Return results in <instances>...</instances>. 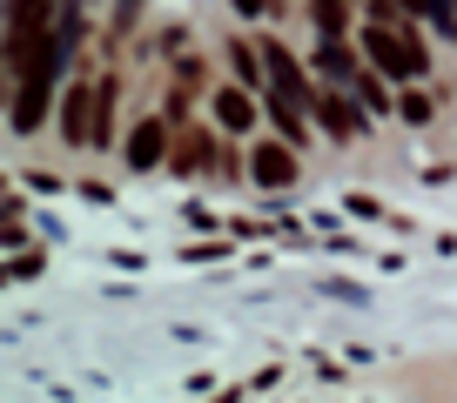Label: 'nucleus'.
I'll list each match as a JSON object with an SVG mask.
<instances>
[{
	"instance_id": "obj_13",
	"label": "nucleus",
	"mask_w": 457,
	"mask_h": 403,
	"mask_svg": "<svg viewBox=\"0 0 457 403\" xmlns=\"http://www.w3.org/2000/svg\"><path fill=\"white\" fill-rule=\"evenodd\" d=\"M236 7H243V14H262V7H270V0H236Z\"/></svg>"
},
{
	"instance_id": "obj_6",
	"label": "nucleus",
	"mask_w": 457,
	"mask_h": 403,
	"mask_svg": "<svg viewBox=\"0 0 457 403\" xmlns=\"http://www.w3.org/2000/svg\"><path fill=\"white\" fill-rule=\"evenodd\" d=\"M162 148H169V121L148 115V121H135V128H129V148H121V155H129V169H155Z\"/></svg>"
},
{
	"instance_id": "obj_2",
	"label": "nucleus",
	"mask_w": 457,
	"mask_h": 403,
	"mask_svg": "<svg viewBox=\"0 0 457 403\" xmlns=\"http://www.w3.org/2000/svg\"><path fill=\"white\" fill-rule=\"evenodd\" d=\"M363 61H377L390 81H424L430 47L417 41L411 21H370V28H363Z\"/></svg>"
},
{
	"instance_id": "obj_10",
	"label": "nucleus",
	"mask_w": 457,
	"mask_h": 403,
	"mask_svg": "<svg viewBox=\"0 0 457 403\" xmlns=\"http://www.w3.org/2000/svg\"><path fill=\"white\" fill-rule=\"evenodd\" d=\"M310 21L323 41H343V28H350V0H310Z\"/></svg>"
},
{
	"instance_id": "obj_12",
	"label": "nucleus",
	"mask_w": 457,
	"mask_h": 403,
	"mask_svg": "<svg viewBox=\"0 0 457 403\" xmlns=\"http://www.w3.org/2000/svg\"><path fill=\"white\" fill-rule=\"evenodd\" d=\"M228 68L243 74V81H262V74H270V61H262L249 41H228Z\"/></svg>"
},
{
	"instance_id": "obj_8",
	"label": "nucleus",
	"mask_w": 457,
	"mask_h": 403,
	"mask_svg": "<svg viewBox=\"0 0 457 403\" xmlns=\"http://www.w3.org/2000/svg\"><path fill=\"white\" fill-rule=\"evenodd\" d=\"M384 81H390V74L370 61V68H357V74H350V95H357L363 108H370V115H384V108H390V87H384Z\"/></svg>"
},
{
	"instance_id": "obj_11",
	"label": "nucleus",
	"mask_w": 457,
	"mask_h": 403,
	"mask_svg": "<svg viewBox=\"0 0 457 403\" xmlns=\"http://www.w3.org/2000/svg\"><path fill=\"white\" fill-rule=\"evenodd\" d=\"M316 68H323V74H329V81H350V74H357V68H363V61H357V54H350V47H337V41H323V54H316Z\"/></svg>"
},
{
	"instance_id": "obj_9",
	"label": "nucleus",
	"mask_w": 457,
	"mask_h": 403,
	"mask_svg": "<svg viewBox=\"0 0 457 403\" xmlns=\"http://www.w3.org/2000/svg\"><path fill=\"white\" fill-rule=\"evenodd\" d=\"M215 121H222V128H249V121H256V101H249L243 87H215Z\"/></svg>"
},
{
	"instance_id": "obj_1",
	"label": "nucleus",
	"mask_w": 457,
	"mask_h": 403,
	"mask_svg": "<svg viewBox=\"0 0 457 403\" xmlns=\"http://www.w3.org/2000/svg\"><path fill=\"white\" fill-rule=\"evenodd\" d=\"M74 41H81V14H54V28H47V41L34 47V61L14 74V128L28 135V128H41V115H47V95H54V81H61V61L74 54Z\"/></svg>"
},
{
	"instance_id": "obj_5",
	"label": "nucleus",
	"mask_w": 457,
	"mask_h": 403,
	"mask_svg": "<svg viewBox=\"0 0 457 403\" xmlns=\"http://www.w3.org/2000/svg\"><path fill=\"white\" fill-rule=\"evenodd\" d=\"M87 135H95V87H81V81H74L68 95H61V142H68V148H81Z\"/></svg>"
},
{
	"instance_id": "obj_3",
	"label": "nucleus",
	"mask_w": 457,
	"mask_h": 403,
	"mask_svg": "<svg viewBox=\"0 0 457 403\" xmlns=\"http://www.w3.org/2000/svg\"><path fill=\"white\" fill-rule=\"evenodd\" d=\"M310 115L323 121V128L337 135V142H350V135H363V121H370V108H363L357 95H343V87H316Z\"/></svg>"
},
{
	"instance_id": "obj_7",
	"label": "nucleus",
	"mask_w": 457,
	"mask_h": 403,
	"mask_svg": "<svg viewBox=\"0 0 457 403\" xmlns=\"http://www.w3.org/2000/svg\"><path fill=\"white\" fill-rule=\"evenodd\" d=\"M114 95H121V81H95V135H87V148H108L114 142Z\"/></svg>"
},
{
	"instance_id": "obj_4",
	"label": "nucleus",
	"mask_w": 457,
	"mask_h": 403,
	"mask_svg": "<svg viewBox=\"0 0 457 403\" xmlns=\"http://www.w3.org/2000/svg\"><path fill=\"white\" fill-rule=\"evenodd\" d=\"M249 175H256L262 188H289L296 182V142H289V135L283 142H256L249 148Z\"/></svg>"
}]
</instances>
